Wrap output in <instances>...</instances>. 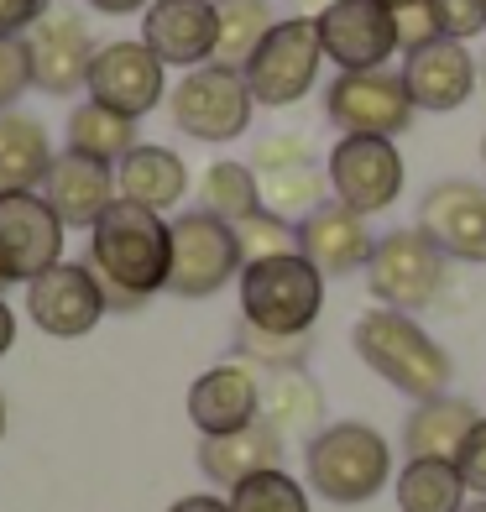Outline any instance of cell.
I'll use <instances>...</instances> for the list:
<instances>
[{
    "label": "cell",
    "mask_w": 486,
    "mask_h": 512,
    "mask_svg": "<svg viewBox=\"0 0 486 512\" xmlns=\"http://www.w3.org/2000/svg\"><path fill=\"white\" fill-rule=\"evenodd\" d=\"M136 147V121L121 110H110L100 100H84L68 110V152H84L95 162H121L126 152Z\"/></svg>",
    "instance_id": "29"
},
{
    "label": "cell",
    "mask_w": 486,
    "mask_h": 512,
    "mask_svg": "<svg viewBox=\"0 0 486 512\" xmlns=\"http://www.w3.org/2000/svg\"><path fill=\"white\" fill-rule=\"evenodd\" d=\"M6 288H11V283H6V277H0V293H6Z\"/></svg>",
    "instance_id": "49"
},
{
    "label": "cell",
    "mask_w": 486,
    "mask_h": 512,
    "mask_svg": "<svg viewBox=\"0 0 486 512\" xmlns=\"http://www.w3.org/2000/svg\"><path fill=\"white\" fill-rule=\"evenodd\" d=\"M215 11H220L215 63L246 68L251 53L262 48V37L277 27V6H272V0H215Z\"/></svg>",
    "instance_id": "30"
},
{
    "label": "cell",
    "mask_w": 486,
    "mask_h": 512,
    "mask_svg": "<svg viewBox=\"0 0 486 512\" xmlns=\"http://www.w3.org/2000/svg\"><path fill=\"white\" fill-rule=\"evenodd\" d=\"M476 424H481V413L471 398L439 392V398L413 403V413L403 418V450L408 460H460Z\"/></svg>",
    "instance_id": "22"
},
{
    "label": "cell",
    "mask_w": 486,
    "mask_h": 512,
    "mask_svg": "<svg viewBox=\"0 0 486 512\" xmlns=\"http://www.w3.org/2000/svg\"><path fill=\"white\" fill-rule=\"evenodd\" d=\"M37 194L53 204V215L68 230H89L115 199H121V189H115V168L110 162L84 157V152H58Z\"/></svg>",
    "instance_id": "21"
},
{
    "label": "cell",
    "mask_w": 486,
    "mask_h": 512,
    "mask_svg": "<svg viewBox=\"0 0 486 512\" xmlns=\"http://www.w3.org/2000/svg\"><path fill=\"white\" fill-rule=\"evenodd\" d=\"M288 6H293L288 16H319L324 6H335V0H288Z\"/></svg>",
    "instance_id": "44"
},
{
    "label": "cell",
    "mask_w": 486,
    "mask_h": 512,
    "mask_svg": "<svg viewBox=\"0 0 486 512\" xmlns=\"http://www.w3.org/2000/svg\"><path fill=\"white\" fill-rule=\"evenodd\" d=\"M32 89V58L21 37H0V110H16V100Z\"/></svg>",
    "instance_id": "36"
},
{
    "label": "cell",
    "mask_w": 486,
    "mask_h": 512,
    "mask_svg": "<svg viewBox=\"0 0 486 512\" xmlns=\"http://www.w3.org/2000/svg\"><path fill=\"white\" fill-rule=\"evenodd\" d=\"M105 314L110 309L89 262H58L27 283V319L53 340H84Z\"/></svg>",
    "instance_id": "13"
},
{
    "label": "cell",
    "mask_w": 486,
    "mask_h": 512,
    "mask_svg": "<svg viewBox=\"0 0 486 512\" xmlns=\"http://www.w3.org/2000/svg\"><path fill=\"white\" fill-rule=\"evenodd\" d=\"M168 512H230L225 497H210V492H194V497H178Z\"/></svg>",
    "instance_id": "41"
},
{
    "label": "cell",
    "mask_w": 486,
    "mask_h": 512,
    "mask_svg": "<svg viewBox=\"0 0 486 512\" xmlns=\"http://www.w3.org/2000/svg\"><path fill=\"white\" fill-rule=\"evenodd\" d=\"M387 11H403V6H419V0H382Z\"/></svg>",
    "instance_id": "45"
},
{
    "label": "cell",
    "mask_w": 486,
    "mask_h": 512,
    "mask_svg": "<svg viewBox=\"0 0 486 512\" xmlns=\"http://www.w3.org/2000/svg\"><path fill=\"white\" fill-rule=\"evenodd\" d=\"M304 476H309V492H319L335 507L372 502L392 481V445L372 424H356V418L324 424L304 445Z\"/></svg>",
    "instance_id": "3"
},
{
    "label": "cell",
    "mask_w": 486,
    "mask_h": 512,
    "mask_svg": "<svg viewBox=\"0 0 486 512\" xmlns=\"http://www.w3.org/2000/svg\"><path fill=\"white\" fill-rule=\"evenodd\" d=\"M199 209L215 215V220H225V225L257 215L262 209V173L251 168V162H236V157L210 162L204 178H199Z\"/></svg>",
    "instance_id": "28"
},
{
    "label": "cell",
    "mask_w": 486,
    "mask_h": 512,
    "mask_svg": "<svg viewBox=\"0 0 486 512\" xmlns=\"http://www.w3.org/2000/svg\"><path fill=\"white\" fill-rule=\"evenodd\" d=\"M89 100L142 121L162 100H168V63H162L142 37L136 42H105L89 63Z\"/></svg>",
    "instance_id": "14"
},
{
    "label": "cell",
    "mask_w": 486,
    "mask_h": 512,
    "mask_svg": "<svg viewBox=\"0 0 486 512\" xmlns=\"http://www.w3.org/2000/svg\"><path fill=\"white\" fill-rule=\"evenodd\" d=\"M460 512H486V497H476V502H466V507H460Z\"/></svg>",
    "instance_id": "46"
},
{
    "label": "cell",
    "mask_w": 486,
    "mask_h": 512,
    "mask_svg": "<svg viewBox=\"0 0 486 512\" xmlns=\"http://www.w3.org/2000/svg\"><path fill=\"white\" fill-rule=\"evenodd\" d=\"M319 63H324V42H319V21L314 16H277V27L262 37V48L251 53L241 68L257 105L288 110L298 100H309V89L319 84Z\"/></svg>",
    "instance_id": "6"
},
{
    "label": "cell",
    "mask_w": 486,
    "mask_h": 512,
    "mask_svg": "<svg viewBox=\"0 0 486 512\" xmlns=\"http://www.w3.org/2000/svg\"><path fill=\"white\" fill-rule=\"evenodd\" d=\"M324 115L340 136H398L413 126V105L403 74L392 68H366V74H335L324 89Z\"/></svg>",
    "instance_id": "9"
},
{
    "label": "cell",
    "mask_w": 486,
    "mask_h": 512,
    "mask_svg": "<svg viewBox=\"0 0 486 512\" xmlns=\"http://www.w3.org/2000/svg\"><path fill=\"white\" fill-rule=\"evenodd\" d=\"M100 16H136V11H147L152 0H89Z\"/></svg>",
    "instance_id": "42"
},
{
    "label": "cell",
    "mask_w": 486,
    "mask_h": 512,
    "mask_svg": "<svg viewBox=\"0 0 486 512\" xmlns=\"http://www.w3.org/2000/svg\"><path fill=\"white\" fill-rule=\"evenodd\" d=\"M262 418V371L251 361H220L189 387V424L199 434H236Z\"/></svg>",
    "instance_id": "18"
},
{
    "label": "cell",
    "mask_w": 486,
    "mask_h": 512,
    "mask_svg": "<svg viewBox=\"0 0 486 512\" xmlns=\"http://www.w3.org/2000/svg\"><path fill=\"white\" fill-rule=\"evenodd\" d=\"M434 21H439V37H455V42H471L486 32V0H429Z\"/></svg>",
    "instance_id": "37"
},
{
    "label": "cell",
    "mask_w": 486,
    "mask_h": 512,
    "mask_svg": "<svg viewBox=\"0 0 486 512\" xmlns=\"http://www.w3.org/2000/svg\"><path fill=\"white\" fill-rule=\"evenodd\" d=\"M392 492H398V512H460L471 497L455 460H403Z\"/></svg>",
    "instance_id": "27"
},
{
    "label": "cell",
    "mask_w": 486,
    "mask_h": 512,
    "mask_svg": "<svg viewBox=\"0 0 486 512\" xmlns=\"http://www.w3.org/2000/svg\"><path fill=\"white\" fill-rule=\"evenodd\" d=\"M16 345V309L6 304V293H0V356H6Z\"/></svg>",
    "instance_id": "43"
},
{
    "label": "cell",
    "mask_w": 486,
    "mask_h": 512,
    "mask_svg": "<svg viewBox=\"0 0 486 512\" xmlns=\"http://www.w3.org/2000/svg\"><path fill=\"white\" fill-rule=\"evenodd\" d=\"M351 345L392 392H403L413 403L439 398V392H450V382H455L450 351L403 309H366L351 330Z\"/></svg>",
    "instance_id": "2"
},
{
    "label": "cell",
    "mask_w": 486,
    "mask_h": 512,
    "mask_svg": "<svg viewBox=\"0 0 486 512\" xmlns=\"http://www.w3.org/2000/svg\"><path fill=\"white\" fill-rule=\"evenodd\" d=\"M53 142L48 126L37 115L21 110H0V194H21V189H42V178L53 168Z\"/></svg>",
    "instance_id": "26"
},
{
    "label": "cell",
    "mask_w": 486,
    "mask_h": 512,
    "mask_svg": "<svg viewBox=\"0 0 486 512\" xmlns=\"http://www.w3.org/2000/svg\"><path fill=\"white\" fill-rule=\"evenodd\" d=\"M215 37H220L215 0H152L142 11V42L183 74L215 63Z\"/></svg>",
    "instance_id": "17"
},
{
    "label": "cell",
    "mask_w": 486,
    "mask_h": 512,
    "mask_svg": "<svg viewBox=\"0 0 486 512\" xmlns=\"http://www.w3.org/2000/svg\"><path fill=\"white\" fill-rule=\"evenodd\" d=\"M419 230L450 262H486V183L445 178L419 204Z\"/></svg>",
    "instance_id": "16"
},
{
    "label": "cell",
    "mask_w": 486,
    "mask_h": 512,
    "mask_svg": "<svg viewBox=\"0 0 486 512\" xmlns=\"http://www.w3.org/2000/svg\"><path fill=\"white\" fill-rule=\"evenodd\" d=\"M481 162H486V136H481Z\"/></svg>",
    "instance_id": "48"
},
{
    "label": "cell",
    "mask_w": 486,
    "mask_h": 512,
    "mask_svg": "<svg viewBox=\"0 0 486 512\" xmlns=\"http://www.w3.org/2000/svg\"><path fill=\"white\" fill-rule=\"evenodd\" d=\"M262 424H272L283 439H309L324 429V387L304 366L293 371H262Z\"/></svg>",
    "instance_id": "25"
},
{
    "label": "cell",
    "mask_w": 486,
    "mask_h": 512,
    "mask_svg": "<svg viewBox=\"0 0 486 512\" xmlns=\"http://www.w3.org/2000/svg\"><path fill=\"white\" fill-rule=\"evenodd\" d=\"M63 220L37 189L0 194V277L6 283H32L48 267L63 262Z\"/></svg>",
    "instance_id": "12"
},
{
    "label": "cell",
    "mask_w": 486,
    "mask_h": 512,
    "mask_svg": "<svg viewBox=\"0 0 486 512\" xmlns=\"http://www.w3.org/2000/svg\"><path fill=\"white\" fill-rule=\"evenodd\" d=\"M309 351H314V335H272V330H257L246 319L236 330V356L251 361L257 371H293L309 361Z\"/></svg>",
    "instance_id": "33"
},
{
    "label": "cell",
    "mask_w": 486,
    "mask_h": 512,
    "mask_svg": "<svg viewBox=\"0 0 486 512\" xmlns=\"http://www.w3.org/2000/svg\"><path fill=\"white\" fill-rule=\"evenodd\" d=\"M403 84L419 110H460L476 95V58H471V42H455V37H434L429 48L408 53L403 58Z\"/></svg>",
    "instance_id": "20"
},
{
    "label": "cell",
    "mask_w": 486,
    "mask_h": 512,
    "mask_svg": "<svg viewBox=\"0 0 486 512\" xmlns=\"http://www.w3.org/2000/svg\"><path fill=\"white\" fill-rule=\"evenodd\" d=\"M392 27H398V48H403V58H408V53H419V48H429V42L439 37V21H434V6H429V0L392 11Z\"/></svg>",
    "instance_id": "38"
},
{
    "label": "cell",
    "mask_w": 486,
    "mask_h": 512,
    "mask_svg": "<svg viewBox=\"0 0 486 512\" xmlns=\"http://www.w3.org/2000/svg\"><path fill=\"white\" fill-rule=\"evenodd\" d=\"M324 178H330V194L340 204H351L356 215L372 220L398 204L408 168L392 136H340L324 157Z\"/></svg>",
    "instance_id": "10"
},
{
    "label": "cell",
    "mask_w": 486,
    "mask_h": 512,
    "mask_svg": "<svg viewBox=\"0 0 486 512\" xmlns=\"http://www.w3.org/2000/svg\"><path fill=\"white\" fill-rule=\"evenodd\" d=\"M89 267L105 288H121L131 298L168 293V262H173V225L147 204L115 199L105 215L89 225Z\"/></svg>",
    "instance_id": "1"
},
{
    "label": "cell",
    "mask_w": 486,
    "mask_h": 512,
    "mask_svg": "<svg viewBox=\"0 0 486 512\" xmlns=\"http://www.w3.org/2000/svg\"><path fill=\"white\" fill-rule=\"evenodd\" d=\"M42 11L48 0H0V37H27Z\"/></svg>",
    "instance_id": "40"
},
{
    "label": "cell",
    "mask_w": 486,
    "mask_h": 512,
    "mask_svg": "<svg viewBox=\"0 0 486 512\" xmlns=\"http://www.w3.org/2000/svg\"><path fill=\"white\" fill-rule=\"evenodd\" d=\"M225 502H230V512H309V492L283 471V465L236 481Z\"/></svg>",
    "instance_id": "32"
},
{
    "label": "cell",
    "mask_w": 486,
    "mask_h": 512,
    "mask_svg": "<svg viewBox=\"0 0 486 512\" xmlns=\"http://www.w3.org/2000/svg\"><path fill=\"white\" fill-rule=\"evenodd\" d=\"M115 189L131 204H147L157 215L178 209V199L189 194V168L173 147H152V142H136L121 162H115Z\"/></svg>",
    "instance_id": "24"
},
{
    "label": "cell",
    "mask_w": 486,
    "mask_h": 512,
    "mask_svg": "<svg viewBox=\"0 0 486 512\" xmlns=\"http://www.w3.org/2000/svg\"><path fill=\"white\" fill-rule=\"evenodd\" d=\"M21 42H27V58H32V89H42L53 100H68L89 84V63H95L100 42L79 11L48 6Z\"/></svg>",
    "instance_id": "11"
},
{
    "label": "cell",
    "mask_w": 486,
    "mask_h": 512,
    "mask_svg": "<svg viewBox=\"0 0 486 512\" xmlns=\"http://www.w3.org/2000/svg\"><path fill=\"white\" fill-rule=\"evenodd\" d=\"M372 246H377V236H372V225H366V215H356V209L340 204V199H324L319 209H309V215L298 220V251H304L324 277L366 272Z\"/></svg>",
    "instance_id": "19"
},
{
    "label": "cell",
    "mask_w": 486,
    "mask_h": 512,
    "mask_svg": "<svg viewBox=\"0 0 486 512\" xmlns=\"http://www.w3.org/2000/svg\"><path fill=\"white\" fill-rule=\"evenodd\" d=\"M450 256L439 251L419 225L413 230H387L372 246V262H366V288L382 309H403L419 314L429 309L439 293H445V267Z\"/></svg>",
    "instance_id": "7"
},
{
    "label": "cell",
    "mask_w": 486,
    "mask_h": 512,
    "mask_svg": "<svg viewBox=\"0 0 486 512\" xmlns=\"http://www.w3.org/2000/svg\"><path fill=\"white\" fill-rule=\"evenodd\" d=\"M168 115L183 136H194V142H236V136L251 126V115H257V95H251V84L241 68H225V63H204V68H189L173 95H168Z\"/></svg>",
    "instance_id": "5"
},
{
    "label": "cell",
    "mask_w": 486,
    "mask_h": 512,
    "mask_svg": "<svg viewBox=\"0 0 486 512\" xmlns=\"http://www.w3.org/2000/svg\"><path fill=\"white\" fill-rule=\"evenodd\" d=\"M173 225V262H168V293L173 298H215L225 283L241 277V246L225 220L204 209H183Z\"/></svg>",
    "instance_id": "8"
},
{
    "label": "cell",
    "mask_w": 486,
    "mask_h": 512,
    "mask_svg": "<svg viewBox=\"0 0 486 512\" xmlns=\"http://www.w3.org/2000/svg\"><path fill=\"white\" fill-rule=\"evenodd\" d=\"M241 319L272 335H314L324 314V272L304 251H283L241 267Z\"/></svg>",
    "instance_id": "4"
},
{
    "label": "cell",
    "mask_w": 486,
    "mask_h": 512,
    "mask_svg": "<svg viewBox=\"0 0 486 512\" xmlns=\"http://www.w3.org/2000/svg\"><path fill=\"white\" fill-rule=\"evenodd\" d=\"M283 445L288 439L272 424H262V418L236 434H199V471L230 492L236 481L257 476V471H277L283 465Z\"/></svg>",
    "instance_id": "23"
},
{
    "label": "cell",
    "mask_w": 486,
    "mask_h": 512,
    "mask_svg": "<svg viewBox=\"0 0 486 512\" xmlns=\"http://www.w3.org/2000/svg\"><path fill=\"white\" fill-rule=\"evenodd\" d=\"M319 42L324 63H335L340 74H366V68H387L398 53V27L382 0H335L319 16Z\"/></svg>",
    "instance_id": "15"
},
{
    "label": "cell",
    "mask_w": 486,
    "mask_h": 512,
    "mask_svg": "<svg viewBox=\"0 0 486 512\" xmlns=\"http://www.w3.org/2000/svg\"><path fill=\"white\" fill-rule=\"evenodd\" d=\"M0 439H6V398H0Z\"/></svg>",
    "instance_id": "47"
},
{
    "label": "cell",
    "mask_w": 486,
    "mask_h": 512,
    "mask_svg": "<svg viewBox=\"0 0 486 512\" xmlns=\"http://www.w3.org/2000/svg\"><path fill=\"white\" fill-rule=\"evenodd\" d=\"M460 481H466V492L471 497H486V418L471 429V439H466V450H460Z\"/></svg>",
    "instance_id": "39"
},
{
    "label": "cell",
    "mask_w": 486,
    "mask_h": 512,
    "mask_svg": "<svg viewBox=\"0 0 486 512\" xmlns=\"http://www.w3.org/2000/svg\"><path fill=\"white\" fill-rule=\"evenodd\" d=\"M304 162H314V147H309V136H298V131L262 136L257 152H251V168L257 173H283V168H304Z\"/></svg>",
    "instance_id": "35"
},
{
    "label": "cell",
    "mask_w": 486,
    "mask_h": 512,
    "mask_svg": "<svg viewBox=\"0 0 486 512\" xmlns=\"http://www.w3.org/2000/svg\"><path fill=\"white\" fill-rule=\"evenodd\" d=\"M324 189H330V178H324L314 162H304V168H283V173H262V209H272V215L283 220H304L309 209L324 204Z\"/></svg>",
    "instance_id": "31"
},
{
    "label": "cell",
    "mask_w": 486,
    "mask_h": 512,
    "mask_svg": "<svg viewBox=\"0 0 486 512\" xmlns=\"http://www.w3.org/2000/svg\"><path fill=\"white\" fill-rule=\"evenodd\" d=\"M236 230V246H241V262H267V256H283V251H298V225L272 215V209H257L230 225Z\"/></svg>",
    "instance_id": "34"
}]
</instances>
